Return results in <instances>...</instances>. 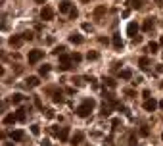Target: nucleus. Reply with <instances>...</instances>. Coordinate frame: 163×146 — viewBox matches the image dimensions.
Masks as SVG:
<instances>
[{
	"label": "nucleus",
	"instance_id": "393cba45",
	"mask_svg": "<svg viewBox=\"0 0 163 146\" xmlns=\"http://www.w3.org/2000/svg\"><path fill=\"white\" fill-rule=\"evenodd\" d=\"M15 115H17V121H25V110L23 108L17 110V114H15Z\"/></svg>",
	"mask_w": 163,
	"mask_h": 146
},
{
	"label": "nucleus",
	"instance_id": "79ce46f5",
	"mask_svg": "<svg viewBox=\"0 0 163 146\" xmlns=\"http://www.w3.org/2000/svg\"><path fill=\"white\" fill-rule=\"evenodd\" d=\"M161 140H163V133H161Z\"/></svg>",
	"mask_w": 163,
	"mask_h": 146
},
{
	"label": "nucleus",
	"instance_id": "a19ab883",
	"mask_svg": "<svg viewBox=\"0 0 163 146\" xmlns=\"http://www.w3.org/2000/svg\"><path fill=\"white\" fill-rule=\"evenodd\" d=\"M81 2H90V0H81Z\"/></svg>",
	"mask_w": 163,
	"mask_h": 146
},
{
	"label": "nucleus",
	"instance_id": "ddd939ff",
	"mask_svg": "<svg viewBox=\"0 0 163 146\" xmlns=\"http://www.w3.org/2000/svg\"><path fill=\"white\" fill-rule=\"evenodd\" d=\"M12 140H23V137H25V133L23 131H12Z\"/></svg>",
	"mask_w": 163,
	"mask_h": 146
},
{
	"label": "nucleus",
	"instance_id": "4468645a",
	"mask_svg": "<svg viewBox=\"0 0 163 146\" xmlns=\"http://www.w3.org/2000/svg\"><path fill=\"white\" fill-rule=\"evenodd\" d=\"M23 41H25L23 36H17V35H15V36H12V39H10V44H12V46H19Z\"/></svg>",
	"mask_w": 163,
	"mask_h": 146
},
{
	"label": "nucleus",
	"instance_id": "a211bd4d",
	"mask_svg": "<svg viewBox=\"0 0 163 146\" xmlns=\"http://www.w3.org/2000/svg\"><path fill=\"white\" fill-rule=\"evenodd\" d=\"M119 77L121 79H130L132 77V71H130V69H121V71H119Z\"/></svg>",
	"mask_w": 163,
	"mask_h": 146
},
{
	"label": "nucleus",
	"instance_id": "2f4dec72",
	"mask_svg": "<svg viewBox=\"0 0 163 146\" xmlns=\"http://www.w3.org/2000/svg\"><path fill=\"white\" fill-rule=\"evenodd\" d=\"M31 131H33V135H38V133H40V129H38V125H33Z\"/></svg>",
	"mask_w": 163,
	"mask_h": 146
},
{
	"label": "nucleus",
	"instance_id": "6ab92c4d",
	"mask_svg": "<svg viewBox=\"0 0 163 146\" xmlns=\"http://www.w3.org/2000/svg\"><path fill=\"white\" fill-rule=\"evenodd\" d=\"M38 77H29L27 79V87H38Z\"/></svg>",
	"mask_w": 163,
	"mask_h": 146
},
{
	"label": "nucleus",
	"instance_id": "9d476101",
	"mask_svg": "<svg viewBox=\"0 0 163 146\" xmlns=\"http://www.w3.org/2000/svg\"><path fill=\"white\" fill-rule=\"evenodd\" d=\"M113 48H115V50H121L123 48V41H121L119 35H113Z\"/></svg>",
	"mask_w": 163,
	"mask_h": 146
},
{
	"label": "nucleus",
	"instance_id": "f3484780",
	"mask_svg": "<svg viewBox=\"0 0 163 146\" xmlns=\"http://www.w3.org/2000/svg\"><path fill=\"white\" fill-rule=\"evenodd\" d=\"M69 41L73 42V44H81V42H83V36H81V35H77V33H73V35L69 36Z\"/></svg>",
	"mask_w": 163,
	"mask_h": 146
},
{
	"label": "nucleus",
	"instance_id": "c756f323",
	"mask_svg": "<svg viewBox=\"0 0 163 146\" xmlns=\"http://www.w3.org/2000/svg\"><path fill=\"white\" fill-rule=\"evenodd\" d=\"M77 15H79V12H77L75 8H71V12H69V18H71V19H75Z\"/></svg>",
	"mask_w": 163,
	"mask_h": 146
},
{
	"label": "nucleus",
	"instance_id": "f704fd0d",
	"mask_svg": "<svg viewBox=\"0 0 163 146\" xmlns=\"http://www.w3.org/2000/svg\"><path fill=\"white\" fill-rule=\"evenodd\" d=\"M125 94L129 96V98H132V96H134V91H130V88H129V91H125Z\"/></svg>",
	"mask_w": 163,
	"mask_h": 146
},
{
	"label": "nucleus",
	"instance_id": "ea45409f",
	"mask_svg": "<svg viewBox=\"0 0 163 146\" xmlns=\"http://www.w3.org/2000/svg\"><path fill=\"white\" fill-rule=\"evenodd\" d=\"M159 44H163V36H161V39H159Z\"/></svg>",
	"mask_w": 163,
	"mask_h": 146
},
{
	"label": "nucleus",
	"instance_id": "473e14b6",
	"mask_svg": "<svg viewBox=\"0 0 163 146\" xmlns=\"http://www.w3.org/2000/svg\"><path fill=\"white\" fill-rule=\"evenodd\" d=\"M54 52H56V54H63V52H65V46H58Z\"/></svg>",
	"mask_w": 163,
	"mask_h": 146
},
{
	"label": "nucleus",
	"instance_id": "7ed1b4c3",
	"mask_svg": "<svg viewBox=\"0 0 163 146\" xmlns=\"http://www.w3.org/2000/svg\"><path fill=\"white\" fill-rule=\"evenodd\" d=\"M52 18H54V10H52L50 6H44V8L40 10V19H44V21H50Z\"/></svg>",
	"mask_w": 163,
	"mask_h": 146
},
{
	"label": "nucleus",
	"instance_id": "f257e3e1",
	"mask_svg": "<svg viewBox=\"0 0 163 146\" xmlns=\"http://www.w3.org/2000/svg\"><path fill=\"white\" fill-rule=\"evenodd\" d=\"M92 108H94V100H92V98H86V100H84L79 108L75 110V112H77V115H79V117H88L90 112H92Z\"/></svg>",
	"mask_w": 163,
	"mask_h": 146
},
{
	"label": "nucleus",
	"instance_id": "2eb2a0df",
	"mask_svg": "<svg viewBox=\"0 0 163 146\" xmlns=\"http://www.w3.org/2000/svg\"><path fill=\"white\" fill-rule=\"evenodd\" d=\"M152 27H154V19L152 18H148L144 23H142V29H144V31H152Z\"/></svg>",
	"mask_w": 163,
	"mask_h": 146
},
{
	"label": "nucleus",
	"instance_id": "a878e982",
	"mask_svg": "<svg viewBox=\"0 0 163 146\" xmlns=\"http://www.w3.org/2000/svg\"><path fill=\"white\" fill-rule=\"evenodd\" d=\"M71 60H73V62H77V64H79L81 60H83V56H81L79 52H75V54H71Z\"/></svg>",
	"mask_w": 163,
	"mask_h": 146
},
{
	"label": "nucleus",
	"instance_id": "72a5a7b5",
	"mask_svg": "<svg viewBox=\"0 0 163 146\" xmlns=\"http://www.w3.org/2000/svg\"><path fill=\"white\" fill-rule=\"evenodd\" d=\"M23 39H25V41H31L33 35H31V33H23Z\"/></svg>",
	"mask_w": 163,
	"mask_h": 146
},
{
	"label": "nucleus",
	"instance_id": "412c9836",
	"mask_svg": "<svg viewBox=\"0 0 163 146\" xmlns=\"http://www.w3.org/2000/svg\"><path fill=\"white\" fill-rule=\"evenodd\" d=\"M102 115H109L111 114V106H107V104H102V112H100Z\"/></svg>",
	"mask_w": 163,
	"mask_h": 146
},
{
	"label": "nucleus",
	"instance_id": "58836bf2",
	"mask_svg": "<svg viewBox=\"0 0 163 146\" xmlns=\"http://www.w3.org/2000/svg\"><path fill=\"white\" fill-rule=\"evenodd\" d=\"M159 108H161V110H163V100H161V102H159Z\"/></svg>",
	"mask_w": 163,
	"mask_h": 146
},
{
	"label": "nucleus",
	"instance_id": "b1692460",
	"mask_svg": "<svg viewBox=\"0 0 163 146\" xmlns=\"http://www.w3.org/2000/svg\"><path fill=\"white\" fill-rule=\"evenodd\" d=\"M104 83H106V85H107L109 88H115V87H117V83L113 81V79H109V77H107V79H104Z\"/></svg>",
	"mask_w": 163,
	"mask_h": 146
},
{
	"label": "nucleus",
	"instance_id": "9b49d317",
	"mask_svg": "<svg viewBox=\"0 0 163 146\" xmlns=\"http://www.w3.org/2000/svg\"><path fill=\"white\" fill-rule=\"evenodd\" d=\"M15 121H17V115H15V114H8V115L4 117V123H6V125H14Z\"/></svg>",
	"mask_w": 163,
	"mask_h": 146
},
{
	"label": "nucleus",
	"instance_id": "423d86ee",
	"mask_svg": "<svg viewBox=\"0 0 163 146\" xmlns=\"http://www.w3.org/2000/svg\"><path fill=\"white\" fill-rule=\"evenodd\" d=\"M83 138H84V135H83L81 131H77L73 137H71V140H69V142H71L73 146H77V144H81V142H83Z\"/></svg>",
	"mask_w": 163,
	"mask_h": 146
},
{
	"label": "nucleus",
	"instance_id": "0eeeda50",
	"mask_svg": "<svg viewBox=\"0 0 163 146\" xmlns=\"http://www.w3.org/2000/svg\"><path fill=\"white\" fill-rule=\"evenodd\" d=\"M71 8H73V6H71L69 0H63V2H60V12H61V14H69Z\"/></svg>",
	"mask_w": 163,
	"mask_h": 146
},
{
	"label": "nucleus",
	"instance_id": "4be33fe9",
	"mask_svg": "<svg viewBox=\"0 0 163 146\" xmlns=\"http://www.w3.org/2000/svg\"><path fill=\"white\" fill-rule=\"evenodd\" d=\"M12 102H14V104H21V102H23V94H14L12 96Z\"/></svg>",
	"mask_w": 163,
	"mask_h": 146
},
{
	"label": "nucleus",
	"instance_id": "6e6552de",
	"mask_svg": "<svg viewBox=\"0 0 163 146\" xmlns=\"http://www.w3.org/2000/svg\"><path fill=\"white\" fill-rule=\"evenodd\" d=\"M58 137H60L61 142H67V138H69V127H61V131L58 133Z\"/></svg>",
	"mask_w": 163,
	"mask_h": 146
},
{
	"label": "nucleus",
	"instance_id": "cd10ccee",
	"mask_svg": "<svg viewBox=\"0 0 163 146\" xmlns=\"http://www.w3.org/2000/svg\"><path fill=\"white\" fill-rule=\"evenodd\" d=\"M54 102H63V96H61V92H56V94H54Z\"/></svg>",
	"mask_w": 163,
	"mask_h": 146
},
{
	"label": "nucleus",
	"instance_id": "20e7f679",
	"mask_svg": "<svg viewBox=\"0 0 163 146\" xmlns=\"http://www.w3.org/2000/svg\"><path fill=\"white\" fill-rule=\"evenodd\" d=\"M157 102L154 100V98H146V102H144V110L146 112H155V108H157Z\"/></svg>",
	"mask_w": 163,
	"mask_h": 146
},
{
	"label": "nucleus",
	"instance_id": "e433bc0d",
	"mask_svg": "<svg viewBox=\"0 0 163 146\" xmlns=\"http://www.w3.org/2000/svg\"><path fill=\"white\" fill-rule=\"evenodd\" d=\"M4 146H15V144H14V142H6Z\"/></svg>",
	"mask_w": 163,
	"mask_h": 146
},
{
	"label": "nucleus",
	"instance_id": "39448f33",
	"mask_svg": "<svg viewBox=\"0 0 163 146\" xmlns=\"http://www.w3.org/2000/svg\"><path fill=\"white\" fill-rule=\"evenodd\" d=\"M136 31H138V23L130 21L129 25H127V35H129V36H132V39H134V36H136Z\"/></svg>",
	"mask_w": 163,
	"mask_h": 146
},
{
	"label": "nucleus",
	"instance_id": "7c9ffc66",
	"mask_svg": "<svg viewBox=\"0 0 163 146\" xmlns=\"http://www.w3.org/2000/svg\"><path fill=\"white\" fill-rule=\"evenodd\" d=\"M86 58H88V60H98V52H88Z\"/></svg>",
	"mask_w": 163,
	"mask_h": 146
},
{
	"label": "nucleus",
	"instance_id": "4c0bfd02",
	"mask_svg": "<svg viewBox=\"0 0 163 146\" xmlns=\"http://www.w3.org/2000/svg\"><path fill=\"white\" fill-rule=\"evenodd\" d=\"M42 146H50V144H48V140H44V142H42Z\"/></svg>",
	"mask_w": 163,
	"mask_h": 146
},
{
	"label": "nucleus",
	"instance_id": "c85d7f7f",
	"mask_svg": "<svg viewBox=\"0 0 163 146\" xmlns=\"http://www.w3.org/2000/svg\"><path fill=\"white\" fill-rule=\"evenodd\" d=\"M140 135H142V137H148V135H150V129H148V127H142V129H140Z\"/></svg>",
	"mask_w": 163,
	"mask_h": 146
},
{
	"label": "nucleus",
	"instance_id": "dca6fc26",
	"mask_svg": "<svg viewBox=\"0 0 163 146\" xmlns=\"http://www.w3.org/2000/svg\"><path fill=\"white\" fill-rule=\"evenodd\" d=\"M157 42H148V44H146V50L148 52H152V54H155V52H157Z\"/></svg>",
	"mask_w": 163,
	"mask_h": 146
},
{
	"label": "nucleus",
	"instance_id": "bb28decb",
	"mask_svg": "<svg viewBox=\"0 0 163 146\" xmlns=\"http://www.w3.org/2000/svg\"><path fill=\"white\" fill-rule=\"evenodd\" d=\"M48 71H50V65H46V64H44V65L40 67V75H46Z\"/></svg>",
	"mask_w": 163,
	"mask_h": 146
},
{
	"label": "nucleus",
	"instance_id": "f8f14e48",
	"mask_svg": "<svg viewBox=\"0 0 163 146\" xmlns=\"http://www.w3.org/2000/svg\"><path fill=\"white\" fill-rule=\"evenodd\" d=\"M104 14H106V6H98V8L94 10V19H100Z\"/></svg>",
	"mask_w": 163,
	"mask_h": 146
},
{
	"label": "nucleus",
	"instance_id": "5701e85b",
	"mask_svg": "<svg viewBox=\"0 0 163 146\" xmlns=\"http://www.w3.org/2000/svg\"><path fill=\"white\" fill-rule=\"evenodd\" d=\"M71 62V56L67 54H60V64H69Z\"/></svg>",
	"mask_w": 163,
	"mask_h": 146
},
{
	"label": "nucleus",
	"instance_id": "aec40b11",
	"mask_svg": "<svg viewBox=\"0 0 163 146\" xmlns=\"http://www.w3.org/2000/svg\"><path fill=\"white\" fill-rule=\"evenodd\" d=\"M127 4H129V8H132V10H138V8H140V0H129Z\"/></svg>",
	"mask_w": 163,
	"mask_h": 146
},
{
	"label": "nucleus",
	"instance_id": "c9c22d12",
	"mask_svg": "<svg viewBox=\"0 0 163 146\" xmlns=\"http://www.w3.org/2000/svg\"><path fill=\"white\" fill-rule=\"evenodd\" d=\"M155 71H157V73H163V65H157V67H155Z\"/></svg>",
	"mask_w": 163,
	"mask_h": 146
},
{
	"label": "nucleus",
	"instance_id": "1a4fd4ad",
	"mask_svg": "<svg viewBox=\"0 0 163 146\" xmlns=\"http://www.w3.org/2000/svg\"><path fill=\"white\" fill-rule=\"evenodd\" d=\"M138 67H140V69H144V71L150 67V60L146 58V56H142V58L138 60Z\"/></svg>",
	"mask_w": 163,
	"mask_h": 146
},
{
	"label": "nucleus",
	"instance_id": "f03ea898",
	"mask_svg": "<svg viewBox=\"0 0 163 146\" xmlns=\"http://www.w3.org/2000/svg\"><path fill=\"white\" fill-rule=\"evenodd\" d=\"M29 64H37V62H40L42 58H44V50H29Z\"/></svg>",
	"mask_w": 163,
	"mask_h": 146
}]
</instances>
